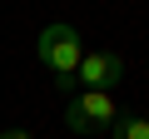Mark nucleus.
<instances>
[{"label": "nucleus", "instance_id": "obj_1", "mask_svg": "<svg viewBox=\"0 0 149 139\" xmlns=\"http://www.w3.org/2000/svg\"><path fill=\"white\" fill-rule=\"evenodd\" d=\"M40 60L50 65V75L60 90H74V70L85 60V45L74 35V25H45L40 30Z\"/></svg>", "mask_w": 149, "mask_h": 139}, {"label": "nucleus", "instance_id": "obj_2", "mask_svg": "<svg viewBox=\"0 0 149 139\" xmlns=\"http://www.w3.org/2000/svg\"><path fill=\"white\" fill-rule=\"evenodd\" d=\"M119 119V104H114V95H80V99H70V109H65V129H74V134H95V129H109Z\"/></svg>", "mask_w": 149, "mask_h": 139}, {"label": "nucleus", "instance_id": "obj_3", "mask_svg": "<svg viewBox=\"0 0 149 139\" xmlns=\"http://www.w3.org/2000/svg\"><path fill=\"white\" fill-rule=\"evenodd\" d=\"M119 80H124V55L114 50H85L80 70H74V85H85L90 95H109Z\"/></svg>", "mask_w": 149, "mask_h": 139}, {"label": "nucleus", "instance_id": "obj_4", "mask_svg": "<svg viewBox=\"0 0 149 139\" xmlns=\"http://www.w3.org/2000/svg\"><path fill=\"white\" fill-rule=\"evenodd\" d=\"M109 134L114 139H149V114H119L109 124Z\"/></svg>", "mask_w": 149, "mask_h": 139}, {"label": "nucleus", "instance_id": "obj_5", "mask_svg": "<svg viewBox=\"0 0 149 139\" xmlns=\"http://www.w3.org/2000/svg\"><path fill=\"white\" fill-rule=\"evenodd\" d=\"M0 139H30V129H0Z\"/></svg>", "mask_w": 149, "mask_h": 139}]
</instances>
